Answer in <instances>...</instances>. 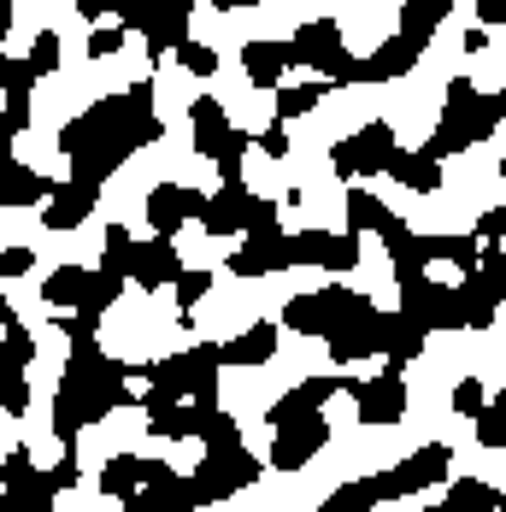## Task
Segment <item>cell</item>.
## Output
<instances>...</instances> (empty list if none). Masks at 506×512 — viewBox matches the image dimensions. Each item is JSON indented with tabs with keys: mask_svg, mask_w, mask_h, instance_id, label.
<instances>
[{
	"mask_svg": "<svg viewBox=\"0 0 506 512\" xmlns=\"http://www.w3.org/2000/svg\"><path fill=\"white\" fill-rule=\"evenodd\" d=\"M401 148V130L389 118H359V130H348L336 148H330V177L336 183H365L383 171V159Z\"/></svg>",
	"mask_w": 506,
	"mask_h": 512,
	"instance_id": "cell-1",
	"label": "cell"
},
{
	"mask_svg": "<svg viewBox=\"0 0 506 512\" xmlns=\"http://www.w3.org/2000/svg\"><path fill=\"white\" fill-rule=\"evenodd\" d=\"M359 307V289H348V283H324V289H306V295H289L283 301V330L289 336H306V342H324L348 312Z\"/></svg>",
	"mask_w": 506,
	"mask_h": 512,
	"instance_id": "cell-2",
	"label": "cell"
},
{
	"mask_svg": "<svg viewBox=\"0 0 506 512\" xmlns=\"http://www.w3.org/2000/svg\"><path fill=\"white\" fill-rule=\"evenodd\" d=\"M330 442H336V424H330L324 412H312V418L289 424V430H271L265 465H271L277 477H295V471H306L312 460H324V454H330Z\"/></svg>",
	"mask_w": 506,
	"mask_h": 512,
	"instance_id": "cell-3",
	"label": "cell"
},
{
	"mask_svg": "<svg viewBox=\"0 0 506 512\" xmlns=\"http://www.w3.org/2000/svg\"><path fill=\"white\" fill-rule=\"evenodd\" d=\"M206 189L195 183H171V177H153L148 195H142V212H148V230L153 236H183V224L201 218Z\"/></svg>",
	"mask_w": 506,
	"mask_h": 512,
	"instance_id": "cell-4",
	"label": "cell"
},
{
	"mask_svg": "<svg viewBox=\"0 0 506 512\" xmlns=\"http://www.w3.org/2000/svg\"><path fill=\"white\" fill-rule=\"evenodd\" d=\"M283 42H289V71H324V65L342 53V18H336V12L301 18Z\"/></svg>",
	"mask_w": 506,
	"mask_h": 512,
	"instance_id": "cell-5",
	"label": "cell"
},
{
	"mask_svg": "<svg viewBox=\"0 0 506 512\" xmlns=\"http://www.w3.org/2000/svg\"><path fill=\"white\" fill-rule=\"evenodd\" d=\"M277 348H283V324L253 318V324H242V336L218 342V359H224V371H271Z\"/></svg>",
	"mask_w": 506,
	"mask_h": 512,
	"instance_id": "cell-6",
	"label": "cell"
},
{
	"mask_svg": "<svg viewBox=\"0 0 506 512\" xmlns=\"http://www.w3.org/2000/svg\"><path fill=\"white\" fill-rule=\"evenodd\" d=\"M95 206H101V189H89V183H53L48 201H42V230L48 236H71V230H83L89 218H95Z\"/></svg>",
	"mask_w": 506,
	"mask_h": 512,
	"instance_id": "cell-7",
	"label": "cell"
},
{
	"mask_svg": "<svg viewBox=\"0 0 506 512\" xmlns=\"http://www.w3.org/2000/svg\"><path fill=\"white\" fill-rule=\"evenodd\" d=\"M177 271H183V248H177V236H148V242H136V259H130V283H136L142 295H159V289H171V283H177Z\"/></svg>",
	"mask_w": 506,
	"mask_h": 512,
	"instance_id": "cell-8",
	"label": "cell"
},
{
	"mask_svg": "<svg viewBox=\"0 0 506 512\" xmlns=\"http://www.w3.org/2000/svg\"><path fill=\"white\" fill-rule=\"evenodd\" d=\"M248 183H218L212 195L201 201V218H195V230L212 236V242H230V236H242V218H248Z\"/></svg>",
	"mask_w": 506,
	"mask_h": 512,
	"instance_id": "cell-9",
	"label": "cell"
},
{
	"mask_svg": "<svg viewBox=\"0 0 506 512\" xmlns=\"http://www.w3.org/2000/svg\"><path fill=\"white\" fill-rule=\"evenodd\" d=\"M283 77H289V42L283 36H248L242 42V83L271 95Z\"/></svg>",
	"mask_w": 506,
	"mask_h": 512,
	"instance_id": "cell-10",
	"label": "cell"
},
{
	"mask_svg": "<svg viewBox=\"0 0 506 512\" xmlns=\"http://www.w3.org/2000/svg\"><path fill=\"white\" fill-rule=\"evenodd\" d=\"M89 289H95V265H83V259H59L48 277H42V307L83 312L89 307Z\"/></svg>",
	"mask_w": 506,
	"mask_h": 512,
	"instance_id": "cell-11",
	"label": "cell"
},
{
	"mask_svg": "<svg viewBox=\"0 0 506 512\" xmlns=\"http://www.w3.org/2000/svg\"><path fill=\"white\" fill-rule=\"evenodd\" d=\"M230 130H236L230 124V106L218 101V95H195L189 101V148H195V159H212L224 148Z\"/></svg>",
	"mask_w": 506,
	"mask_h": 512,
	"instance_id": "cell-12",
	"label": "cell"
},
{
	"mask_svg": "<svg viewBox=\"0 0 506 512\" xmlns=\"http://www.w3.org/2000/svg\"><path fill=\"white\" fill-rule=\"evenodd\" d=\"M48 177L30 165V159H6L0 165V212H30V206L48 201Z\"/></svg>",
	"mask_w": 506,
	"mask_h": 512,
	"instance_id": "cell-13",
	"label": "cell"
},
{
	"mask_svg": "<svg viewBox=\"0 0 506 512\" xmlns=\"http://www.w3.org/2000/svg\"><path fill=\"white\" fill-rule=\"evenodd\" d=\"M224 271L236 277V283H259V277H283L289 271V254H283V236H271V242H242L236 254L224 259Z\"/></svg>",
	"mask_w": 506,
	"mask_h": 512,
	"instance_id": "cell-14",
	"label": "cell"
},
{
	"mask_svg": "<svg viewBox=\"0 0 506 512\" xmlns=\"http://www.w3.org/2000/svg\"><path fill=\"white\" fill-rule=\"evenodd\" d=\"M383 171H389L401 189H412L418 201H424V195H442V165L424 154V148H395V154L383 159Z\"/></svg>",
	"mask_w": 506,
	"mask_h": 512,
	"instance_id": "cell-15",
	"label": "cell"
},
{
	"mask_svg": "<svg viewBox=\"0 0 506 512\" xmlns=\"http://www.w3.org/2000/svg\"><path fill=\"white\" fill-rule=\"evenodd\" d=\"M436 512H501L495 477H448L436 489Z\"/></svg>",
	"mask_w": 506,
	"mask_h": 512,
	"instance_id": "cell-16",
	"label": "cell"
},
{
	"mask_svg": "<svg viewBox=\"0 0 506 512\" xmlns=\"http://www.w3.org/2000/svg\"><path fill=\"white\" fill-rule=\"evenodd\" d=\"M324 101H330V83H324V77L277 83V89H271V124H295L306 112H324Z\"/></svg>",
	"mask_w": 506,
	"mask_h": 512,
	"instance_id": "cell-17",
	"label": "cell"
},
{
	"mask_svg": "<svg viewBox=\"0 0 506 512\" xmlns=\"http://www.w3.org/2000/svg\"><path fill=\"white\" fill-rule=\"evenodd\" d=\"M389 224V201H377L365 183H348V195H342V230L348 236H377Z\"/></svg>",
	"mask_w": 506,
	"mask_h": 512,
	"instance_id": "cell-18",
	"label": "cell"
},
{
	"mask_svg": "<svg viewBox=\"0 0 506 512\" xmlns=\"http://www.w3.org/2000/svg\"><path fill=\"white\" fill-rule=\"evenodd\" d=\"M212 289H218V271H212V265H195V271L183 265V271H177V283H171V307H177V324H183V330L195 324V307H206Z\"/></svg>",
	"mask_w": 506,
	"mask_h": 512,
	"instance_id": "cell-19",
	"label": "cell"
},
{
	"mask_svg": "<svg viewBox=\"0 0 506 512\" xmlns=\"http://www.w3.org/2000/svg\"><path fill=\"white\" fill-rule=\"evenodd\" d=\"M24 71H30V83H48V77H59V65H65V36L53 30V24H42L36 36H30V48H24V59H18Z\"/></svg>",
	"mask_w": 506,
	"mask_h": 512,
	"instance_id": "cell-20",
	"label": "cell"
},
{
	"mask_svg": "<svg viewBox=\"0 0 506 512\" xmlns=\"http://www.w3.org/2000/svg\"><path fill=\"white\" fill-rule=\"evenodd\" d=\"M471 448H483V454H506V389H495L483 407L471 412Z\"/></svg>",
	"mask_w": 506,
	"mask_h": 512,
	"instance_id": "cell-21",
	"label": "cell"
},
{
	"mask_svg": "<svg viewBox=\"0 0 506 512\" xmlns=\"http://www.w3.org/2000/svg\"><path fill=\"white\" fill-rule=\"evenodd\" d=\"M95 483H101V501L118 507L124 495H136V489H142V454H124V448H118V454L101 465V477H95Z\"/></svg>",
	"mask_w": 506,
	"mask_h": 512,
	"instance_id": "cell-22",
	"label": "cell"
},
{
	"mask_svg": "<svg viewBox=\"0 0 506 512\" xmlns=\"http://www.w3.org/2000/svg\"><path fill=\"white\" fill-rule=\"evenodd\" d=\"M36 359H42V336H36L24 318H12V324L0 330V365H6V371H36Z\"/></svg>",
	"mask_w": 506,
	"mask_h": 512,
	"instance_id": "cell-23",
	"label": "cell"
},
{
	"mask_svg": "<svg viewBox=\"0 0 506 512\" xmlns=\"http://www.w3.org/2000/svg\"><path fill=\"white\" fill-rule=\"evenodd\" d=\"M171 65H177L183 77L206 83V77H218V71H224V53L212 48V42H201V36H189V42H177V48H171Z\"/></svg>",
	"mask_w": 506,
	"mask_h": 512,
	"instance_id": "cell-24",
	"label": "cell"
},
{
	"mask_svg": "<svg viewBox=\"0 0 506 512\" xmlns=\"http://www.w3.org/2000/svg\"><path fill=\"white\" fill-rule=\"evenodd\" d=\"M442 395H448V401H442V407L454 412V418H471V412L483 407V401H489V395H495V389H489V383H483V377H471V371H465V377H454V383H448V389H442Z\"/></svg>",
	"mask_w": 506,
	"mask_h": 512,
	"instance_id": "cell-25",
	"label": "cell"
},
{
	"mask_svg": "<svg viewBox=\"0 0 506 512\" xmlns=\"http://www.w3.org/2000/svg\"><path fill=\"white\" fill-rule=\"evenodd\" d=\"M30 401H36L30 371H6V365H0V412H6V418H24V412H30Z\"/></svg>",
	"mask_w": 506,
	"mask_h": 512,
	"instance_id": "cell-26",
	"label": "cell"
},
{
	"mask_svg": "<svg viewBox=\"0 0 506 512\" xmlns=\"http://www.w3.org/2000/svg\"><path fill=\"white\" fill-rule=\"evenodd\" d=\"M253 159H265V165H283V159H295L289 124H259V130H253Z\"/></svg>",
	"mask_w": 506,
	"mask_h": 512,
	"instance_id": "cell-27",
	"label": "cell"
},
{
	"mask_svg": "<svg viewBox=\"0 0 506 512\" xmlns=\"http://www.w3.org/2000/svg\"><path fill=\"white\" fill-rule=\"evenodd\" d=\"M36 248L30 242H12V248H0V283H24L30 271H36Z\"/></svg>",
	"mask_w": 506,
	"mask_h": 512,
	"instance_id": "cell-28",
	"label": "cell"
},
{
	"mask_svg": "<svg viewBox=\"0 0 506 512\" xmlns=\"http://www.w3.org/2000/svg\"><path fill=\"white\" fill-rule=\"evenodd\" d=\"M124 48H130V36H124L118 24H95V30H89V59H95V65H106V59H118Z\"/></svg>",
	"mask_w": 506,
	"mask_h": 512,
	"instance_id": "cell-29",
	"label": "cell"
},
{
	"mask_svg": "<svg viewBox=\"0 0 506 512\" xmlns=\"http://www.w3.org/2000/svg\"><path fill=\"white\" fill-rule=\"evenodd\" d=\"M471 6H477V30L501 36V24H506V0H471Z\"/></svg>",
	"mask_w": 506,
	"mask_h": 512,
	"instance_id": "cell-30",
	"label": "cell"
},
{
	"mask_svg": "<svg viewBox=\"0 0 506 512\" xmlns=\"http://www.w3.org/2000/svg\"><path fill=\"white\" fill-rule=\"evenodd\" d=\"M112 12H118V0H77V18H83V24H101Z\"/></svg>",
	"mask_w": 506,
	"mask_h": 512,
	"instance_id": "cell-31",
	"label": "cell"
},
{
	"mask_svg": "<svg viewBox=\"0 0 506 512\" xmlns=\"http://www.w3.org/2000/svg\"><path fill=\"white\" fill-rule=\"evenodd\" d=\"M12 24H18V0H0V48H6V36H12Z\"/></svg>",
	"mask_w": 506,
	"mask_h": 512,
	"instance_id": "cell-32",
	"label": "cell"
},
{
	"mask_svg": "<svg viewBox=\"0 0 506 512\" xmlns=\"http://www.w3.org/2000/svg\"><path fill=\"white\" fill-rule=\"evenodd\" d=\"M12 318H24V312H18V301H12V295H6V289H0V330H6V324H12Z\"/></svg>",
	"mask_w": 506,
	"mask_h": 512,
	"instance_id": "cell-33",
	"label": "cell"
},
{
	"mask_svg": "<svg viewBox=\"0 0 506 512\" xmlns=\"http://www.w3.org/2000/svg\"><path fill=\"white\" fill-rule=\"evenodd\" d=\"M12 65H18V59H12V53L0 48V95H6V83H12Z\"/></svg>",
	"mask_w": 506,
	"mask_h": 512,
	"instance_id": "cell-34",
	"label": "cell"
},
{
	"mask_svg": "<svg viewBox=\"0 0 506 512\" xmlns=\"http://www.w3.org/2000/svg\"><path fill=\"white\" fill-rule=\"evenodd\" d=\"M236 6H265V0H236Z\"/></svg>",
	"mask_w": 506,
	"mask_h": 512,
	"instance_id": "cell-35",
	"label": "cell"
}]
</instances>
